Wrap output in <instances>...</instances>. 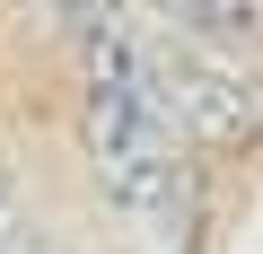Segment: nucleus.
I'll list each match as a JSON object with an SVG mask.
<instances>
[{"label": "nucleus", "mask_w": 263, "mask_h": 254, "mask_svg": "<svg viewBox=\"0 0 263 254\" xmlns=\"http://www.w3.org/2000/svg\"><path fill=\"white\" fill-rule=\"evenodd\" d=\"M79 132H88V175H97V202L114 219V245L123 254H193L202 202H193L184 132H176V114L158 96V62L105 18H88Z\"/></svg>", "instance_id": "obj_1"}, {"label": "nucleus", "mask_w": 263, "mask_h": 254, "mask_svg": "<svg viewBox=\"0 0 263 254\" xmlns=\"http://www.w3.org/2000/svg\"><path fill=\"white\" fill-rule=\"evenodd\" d=\"M167 9H176V27L193 44H219V53L263 44V0H167Z\"/></svg>", "instance_id": "obj_2"}, {"label": "nucleus", "mask_w": 263, "mask_h": 254, "mask_svg": "<svg viewBox=\"0 0 263 254\" xmlns=\"http://www.w3.org/2000/svg\"><path fill=\"white\" fill-rule=\"evenodd\" d=\"M0 202H9V184H0Z\"/></svg>", "instance_id": "obj_3"}]
</instances>
